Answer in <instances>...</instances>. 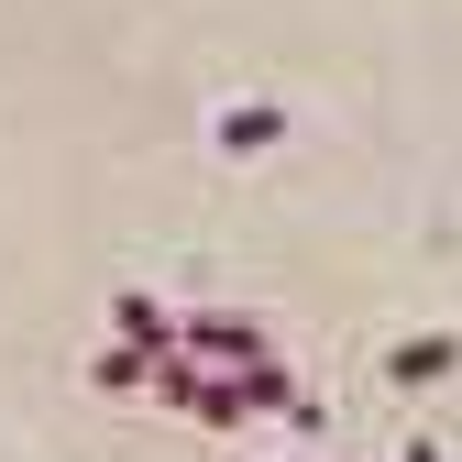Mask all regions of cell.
<instances>
[{
    "label": "cell",
    "instance_id": "cell-1",
    "mask_svg": "<svg viewBox=\"0 0 462 462\" xmlns=\"http://www.w3.org/2000/svg\"><path fill=\"white\" fill-rule=\"evenodd\" d=\"M110 330H122V353H143V364H165V353H177V309H165V298H143V286H122V298H110Z\"/></svg>",
    "mask_w": 462,
    "mask_h": 462
},
{
    "label": "cell",
    "instance_id": "cell-2",
    "mask_svg": "<svg viewBox=\"0 0 462 462\" xmlns=\"http://www.w3.org/2000/svg\"><path fill=\"white\" fill-rule=\"evenodd\" d=\"M209 143H220L231 165H243V154H264V143H286V110H275V99H231L220 122H209Z\"/></svg>",
    "mask_w": 462,
    "mask_h": 462
},
{
    "label": "cell",
    "instance_id": "cell-3",
    "mask_svg": "<svg viewBox=\"0 0 462 462\" xmlns=\"http://www.w3.org/2000/svg\"><path fill=\"white\" fill-rule=\"evenodd\" d=\"M385 374L408 385V396H419V385H451V330H419V341H396V353H385Z\"/></svg>",
    "mask_w": 462,
    "mask_h": 462
},
{
    "label": "cell",
    "instance_id": "cell-4",
    "mask_svg": "<svg viewBox=\"0 0 462 462\" xmlns=\"http://www.w3.org/2000/svg\"><path fill=\"white\" fill-rule=\"evenodd\" d=\"M143 374H154V364H143V353H122V341H110V353H99V364H88V385H110V396H133V385H143Z\"/></svg>",
    "mask_w": 462,
    "mask_h": 462
},
{
    "label": "cell",
    "instance_id": "cell-5",
    "mask_svg": "<svg viewBox=\"0 0 462 462\" xmlns=\"http://www.w3.org/2000/svg\"><path fill=\"white\" fill-rule=\"evenodd\" d=\"M408 462H451V451H440V440H408Z\"/></svg>",
    "mask_w": 462,
    "mask_h": 462
}]
</instances>
